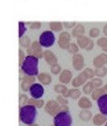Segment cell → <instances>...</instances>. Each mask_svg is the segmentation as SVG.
Instances as JSON below:
<instances>
[{
    "mask_svg": "<svg viewBox=\"0 0 107 126\" xmlns=\"http://www.w3.org/2000/svg\"><path fill=\"white\" fill-rule=\"evenodd\" d=\"M21 70L23 74L29 76H37L39 75V59L34 55H27L21 64Z\"/></svg>",
    "mask_w": 107,
    "mask_h": 126,
    "instance_id": "cell-1",
    "label": "cell"
},
{
    "mask_svg": "<svg viewBox=\"0 0 107 126\" xmlns=\"http://www.w3.org/2000/svg\"><path fill=\"white\" fill-rule=\"evenodd\" d=\"M36 117H37V110L34 105L26 104L20 108V120L26 125L33 124L36 120Z\"/></svg>",
    "mask_w": 107,
    "mask_h": 126,
    "instance_id": "cell-2",
    "label": "cell"
},
{
    "mask_svg": "<svg viewBox=\"0 0 107 126\" xmlns=\"http://www.w3.org/2000/svg\"><path fill=\"white\" fill-rule=\"evenodd\" d=\"M54 125L55 126H71L72 125V117L67 112H58L55 117H54Z\"/></svg>",
    "mask_w": 107,
    "mask_h": 126,
    "instance_id": "cell-3",
    "label": "cell"
},
{
    "mask_svg": "<svg viewBox=\"0 0 107 126\" xmlns=\"http://www.w3.org/2000/svg\"><path fill=\"white\" fill-rule=\"evenodd\" d=\"M55 34H54L53 31H45L43 32L42 34L40 35V39H39V42L42 47H51V46L55 43Z\"/></svg>",
    "mask_w": 107,
    "mask_h": 126,
    "instance_id": "cell-4",
    "label": "cell"
},
{
    "mask_svg": "<svg viewBox=\"0 0 107 126\" xmlns=\"http://www.w3.org/2000/svg\"><path fill=\"white\" fill-rule=\"evenodd\" d=\"M44 110L49 116L55 117V116L59 112V104L57 103V100L50 99V100H48V102L44 104Z\"/></svg>",
    "mask_w": 107,
    "mask_h": 126,
    "instance_id": "cell-5",
    "label": "cell"
},
{
    "mask_svg": "<svg viewBox=\"0 0 107 126\" xmlns=\"http://www.w3.org/2000/svg\"><path fill=\"white\" fill-rule=\"evenodd\" d=\"M70 42H71V34L67 33V32H61V34L58 36V41H57L59 48L61 49H67Z\"/></svg>",
    "mask_w": 107,
    "mask_h": 126,
    "instance_id": "cell-6",
    "label": "cell"
},
{
    "mask_svg": "<svg viewBox=\"0 0 107 126\" xmlns=\"http://www.w3.org/2000/svg\"><path fill=\"white\" fill-rule=\"evenodd\" d=\"M29 92L31 94V98H36L40 99L42 98V96L44 94V89H43V85L42 84H37V83H33L29 88Z\"/></svg>",
    "mask_w": 107,
    "mask_h": 126,
    "instance_id": "cell-7",
    "label": "cell"
},
{
    "mask_svg": "<svg viewBox=\"0 0 107 126\" xmlns=\"http://www.w3.org/2000/svg\"><path fill=\"white\" fill-rule=\"evenodd\" d=\"M72 67L75 68L77 71H81L84 69V56L79 53L73 54L72 56Z\"/></svg>",
    "mask_w": 107,
    "mask_h": 126,
    "instance_id": "cell-8",
    "label": "cell"
},
{
    "mask_svg": "<svg viewBox=\"0 0 107 126\" xmlns=\"http://www.w3.org/2000/svg\"><path fill=\"white\" fill-rule=\"evenodd\" d=\"M87 81H90V79H89V77H87V75H86V72L81 71L78 76H76L75 78H72L71 84L73 88H79V86L84 85Z\"/></svg>",
    "mask_w": 107,
    "mask_h": 126,
    "instance_id": "cell-9",
    "label": "cell"
},
{
    "mask_svg": "<svg viewBox=\"0 0 107 126\" xmlns=\"http://www.w3.org/2000/svg\"><path fill=\"white\" fill-rule=\"evenodd\" d=\"M30 49L33 50V55L40 60L43 57V50H42V46L40 45V42L34 41L30 43Z\"/></svg>",
    "mask_w": 107,
    "mask_h": 126,
    "instance_id": "cell-10",
    "label": "cell"
},
{
    "mask_svg": "<svg viewBox=\"0 0 107 126\" xmlns=\"http://www.w3.org/2000/svg\"><path fill=\"white\" fill-rule=\"evenodd\" d=\"M97 102H98V109L100 111V113L107 116V94L100 96Z\"/></svg>",
    "mask_w": 107,
    "mask_h": 126,
    "instance_id": "cell-11",
    "label": "cell"
},
{
    "mask_svg": "<svg viewBox=\"0 0 107 126\" xmlns=\"http://www.w3.org/2000/svg\"><path fill=\"white\" fill-rule=\"evenodd\" d=\"M72 81V72L69 69L62 70L59 72V82L62 84H69Z\"/></svg>",
    "mask_w": 107,
    "mask_h": 126,
    "instance_id": "cell-12",
    "label": "cell"
},
{
    "mask_svg": "<svg viewBox=\"0 0 107 126\" xmlns=\"http://www.w3.org/2000/svg\"><path fill=\"white\" fill-rule=\"evenodd\" d=\"M106 64H107V53L98 55V56L93 60V67L94 68L104 67V65H106Z\"/></svg>",
    "mask_w": 107,
    "mask_h": 126,
    "instance_id": "cell-13",
    "label": "cell"
},
{
    "mask_svg": "<svg viewBox=\"0 0 107 126\" xmlns=\"http://www.w3.org/2000/svg\"><path fill=\"white\" fill-rule=\"evenodd\" d=\"M43 59L45 60V62L49 65H53L55 63H57V56L54 54L51 50H45L43 51Z\"/></svg>",
    "mask_w": 107,
    "mask_h": 126,
    "instance_id": "cell-14",
    "label": "cell"
},
{
    "mask_svg": "<svg viewBox=\"0 0 107 126\" xmlns=\"http://www.w3.org/2000/svg\"><path fill=\"white\" fill-rule=\"evenodd\" d=\"M37 79L43 85H49V84H51V82H53L51 75H49L48 72H41V74H39L37 75Z\"/></svg>",
    "mask_w": 107,
    "mask_h": 126,
    "instance_id": "cell-15",
    "label": "cell"
},
{
    "mask_svg": "<svg viewBox=\"0 0 107 126\" xmlns=\"http://www.w3.org/2000/svg\"><path fill=\"white\" fill-rule=\"evenodd\" d=\"M92 120H93V124L97 126H103L105 123L107 122V116L103 114V113H98V114H94L92 117Z\"/></svg>",
    "mask_w": 107,
    "mask_h": 126,
    "instance_id": "cell-16",
    "label": "cell"
},
{
    "mask_svg": "<svg viewBox=\"0 0 107 126\" xmlns=\"http://www.w3.org/2000/svg\"><path fill=\"white\" fill-rule=\"evenodd\" d=\"M54 91H55L56 94H62L63 97H65V98L69 97V89H67V85H64V84H57V85H55L54 86Z\"/></svg>",
    "mask_w": 107,
    "mask_h": 126,
    "instance_id": "cell-17",
    "label": "cell"
},
{
    "mask_svg": "<svg viewBox=\"0 0 107 126\" xmlns=\"http://www.w3.org/2000/svg\"><path fill=\"white\" fill-rule=\"evenodd\" d=\"M73 37H78L80 35H85V27L81 23H76V26L72 28V34Z\"/></svg>",
    "mask_w": 107,
    "mask_h": 126,
    "instance_id": "cell-18",
    "label": "cell"
},
{
    "mask_svg": "<svg viewBox=\"0 0 107 126\" xmlns=\"http://www.w3.org/2000/svg\"><path fill=\"white\" fill-rule=\"evenodd\" d=\"M92 117H93V114L89 109H84L79 112V118L81 122H90L92 119Z\"/></svg>",
    "mask_w": 107,
    "mask_h": 126,
    "instance_id": "cell-19",
    "label": "cell"
},
{
    "mask_svg": "<svg viewBox=\"0 0 107 126\" xmlns=\"http://www.w3.org/2000/svg\"><path fill=\"white\" fill-rule=\"evenodd\" d=\"M78 106L81 110H84V109H89L90 110L92 108V103H91V100L87 97H80L79 100H78Z\"/></svg>",
    "mask_w": 107,
    "mask_h": 126,
    "instance_id": "cell-20",
    "label": "cell"
},
{
    "mask_svg": "<svg viewBox=\"0 0 107 126\" xmlns=\"http://www.w3.org/2000/svg\"><path fill=\"white\" fill-rule=\"evenodd\" d=\"M28 104L30 105H34L36 109H41V108H44V104L45 102L42 100V99H36V98H29L28 99Z\"/></svg>",
    "mask_w": 107,
    "mask_h": 126,
    "instance_id": "cell-21",
    "label": "cell"
},
{
    "mask_svg": "<svg viewBox=\"0 0 107 126\" xmlns=\"http://www.w3.org/2000/svg\"><path fill=\"white\" fill-rule=\"evenodd\" d=\"M90 39H91V37H87V36H85V35L78 36V37H77V45H78V47L85 49V47H86V45H87V42H89Z\"/></svg>",
    "mask_w": 107,
    "mask_h": 126,
    "instance_id": "cell-22",
    "label": "cell"
},
{
    "mask_svg": "<svg viewBox=\"0 0 107 126\" xmlns=\"http://www.w3.org/2000/svg\"><path fill=\"white\" fill-rule=\"evenodd\" d=\"M49 28H50V31H53V32H62L63 23L59 22V21H51L49 23Z\"/></svg>",
    "mask_w": 107,
    "mask_h": 126,
    "instance_id": "cell-23",
    "label": "cell"
},
{
    "mask_svg": "<svg viewBox=\"0 0 107 126\" xmlns=\"http://www.w3.org/2000/svg\"><path fill=\"white\" fill-rule=\"evenodd\" d=\"M107 75V68L104 65V67H100V68H95L94 70V76L95 77H99V78H103Z\"/></svg>",
    "mask_w": 107,
    "mask_h": 126,
    "instance_id": "cell-24",
    "label": "cell"
},
{
    "mask_svg": "<svg viewBox=\"0 0 107 126\" xmlns=\"http://www.w3.org/2000/svg\"><path fill=\"white\" fill-rule=\"evenodd\" d=\"M93 90H94V86L91 83V81H87L83 85V92H84V94H91L93 92Z\"/></svg>",
    "mask_w": 107,
    "mask_h": 126,
    "instance_id": "cell-25",
    "label": "cell"
},
{
    "mask_svg": "<svg viewBox=\"0 0 107 126\" xmlns=\"http://www.w3.org/2000/svg\"><path fill=\"white\" fill-rule=\"evenodd\" d=\"M81 96V91L78 88H73L71 90H69V97L72 99H79Z\"/></svg>",
    "mask_w": 107,
    "mask_h": 126,
    "instance_id": "cell-26",
    "label": "cell"
},
{
    "mask_svg": "<svg viewBox=\"0 0 107 126\" xmlns=\"http://www.w3.org/2000/svg\"><path fill=\"white\" fill-rule=\"evenodd\" d=\"M103 94H105V90H104V88L101 86V88H98V89H94L93 92L91 94V96H92L93 100H98L99 97L103 96Z\"/></svg>",
    "mask_w": 107,
    "mask_h": 126,
    "instance_id": "cell-27",
    "label": "cell"
},
{
    "mask_svg": "<svg viewBox=\"0 0 107 126\" xmlns=\"http://www.w3.org/2000/svg\"><path fill=\"white\" fill-rule=\"evenodd\" d=\"M97 45H98L105 53H107V37L106 36H105V37H99L98 41H97Z\"/></svg>",
    "mask_w": 107,
    "mask_h": 126,
    "instance_id": "cell-28",
    "label": "cell"
},
{
    "mask_svg": "<svg viewBox=\"0 0 107 126\" xmlns=\"http://www.w3.org/2000/svg\"><path fill=\"white\" fill-rule=\"evenodd\" d=\"M20 46L22 47V48H28V47H30V39L28 37V36H21L20 37Z\"/></svg>",
    "mask_w": 107,
    "mask_h": 126,
    "instance_id": "cell-29",
    "label": "cell"
},
{
    "mask_svg": "<svg viewBox=\"0 0 107 126\" xmlns=\"http://www.w3.org/2000/svg\"><path fill=\"white\" fill-rule=\"evenodd\" d=\"M67 51L70 53V54H77L78 51H79V47H78V45L77 43H75V42H70V45H69V48H67Z\"/></svg>",
    "mask_w": 107,
    "mask_h": 126,
    "instance_id": "cell-30",
    "label": "cell"
},
{
    "mask_svg": "<svg viewBox=\"0 0 107 126\" xmlns=\"http://www.w3.org/2000/svg\"><path fill=\"white\" fill-rule=\"evenodd\" d=\"M91 81V83L93 84V86H94V89H98V88H101L103 86V79L101 78H99V77H93L92 79H90Z\"/></svg>",
    "mask_w": 107,
    "mask_h": 126,
    "instance_id": "cell-31",
    "label": "cell"
},
{
    "mask_svg": "<svg viewBox=\"0 0 107 126\" xmlns=\"http://www.w3.org/2000/svg\"><path fill=\"white\" fill-rule=\"evenodd\" d=\"M50 71H51L53 75H59V72L62 71V68L58 63H55L53 65H50Z\"/></svg>",
    "mask_w": 107,
    "mask_h": 126,
    "instance_id": "cell-32",
    "label": "cell"
},
{
    "mask_svg": "<svg viewBox=\"0 0 107 126\" xmlns=\"http://www.w3.org/2000/svg\"><path fill=\"white\" fill-rule=\"evenodd\" d=\"M89 34H90V37H92V39H95V37H99L100 36V29L97 27H93V28H91L89 32Z\"/></svg>",
    "mask_w": 107,
    "mask_h": 126,
    "instance_id": "cell-33",
    "label": "cell"
},
{
    "mask_svg": "<svg viewBox=\"0 0 107 126\" xmlns=\"http://www.w3.org/2000/svg\"><path fill=\"white\" fill-rule=\"evenodd\" d=\"M28 97H27V94H21L19 96V104H20V106H23V105H26L28 104Z\"/></svg>",
    "mask_w": 107,
    "mask_h": 126,
    "instance_id": "cell-34",
    "label": "cell"
},
{
    "mask_svg": "<svg viewBox=\"0 0 107 126\" xmlns=\"http://www.w3.org/2000/svg\"><path fill=\"white\" fill-rule=\"evenodd\" d=\"M56 100H57V103L59 104V105H63V104H67L69 102H67V99L65 98V97H63L62 94H58L57 98H56Z\"/></svg>",
    "mask_w": 107,
    "mask_h": 126,
    "instance_id": "cell-35",
    "label": "cell"
},
{
    "mask_svg": "<svg viewBox=\"0 0 107 126\" xmlns=\"http://www.w3.org/2000/svg\"><path fill=\"white\" fill-rule=\"evenodd\" d=\"M25 57H26V56H25V51L22 50V48H20V49H19V65H20V67H21Z\"/></svg>",
    "mask_w": 107,
    "mask_h": 126,
    "instance_id": "cell-36",
    "label": "cell"
},
{
    "mask_svg": "<svg viewBox=\"0 0 107 126\" xmlns=\"http://www.w3.org/2000/svg\"><path fill=\"white\" fill-rule=\"evenodd\" d=\"M19 37H21V36H23V33L26 32V25L23 22H19Z\"/></svg>",
    "mask_w": 107,
    "mask_h": 126,
    "instance_id": "cell-37",
    "label": "cell"
},
{
    "mask_svg": "<svg viewBox=\"0 0 107 126\" xmlns=\"http://www.w3.org/2000/svg\"><path fill=\"white\" fill-rule=\"evenodd\" d=\"M84 71L86 72V75H87V77H89V79H92V78L94 77L93 69H91V68H86V69H84Z\"/></svg>",
    "mask_w": 107,
    "mask_h": 126,
    "instance_id": "cell-38",
    "label": "cell"
},
{
    "mask_svg": "<svg viewBox=\"0 0 107 126\" xmlns=\"http://www.w3.org/2000/svg\"><path fill=\"white\" fill-rule=\"evenodd\" d=\"M30 83H28V82H25V81H21V89H22V91H28L29 90V88H30Z\"/></svg>",
    "mask_w": 107,
    "mask_h": 126,
    "instance_id": "cell-39",
    "label": "cell"
},
{
    "mask_svg": "<svg viewBox=\"0 0 107 126\" xmlns=\"http://www.w3.org/2000/svg\"><path fill=\"white\" fill-rule=\"evenodd\" d=\"M41 26H42L41 22H37V21H36V22H30L29 23V28H30V29H40Z\"/></svg>",
    "mask_w": 107,
    "mask_h": 126,
    "instance_id": "cell-40",
    "label": "cell"
},
{
    "mask_svg": "<svg viewBox=\"0 0 107 126\" xmlns=\"http://www.w3.org/2000/svg\"><path fill=\"white\" fill-rule=\"evenodd\" d=\"M94 47V41L92 40V39H90L89 42H87V45H86V47H85V49L87 50V51H90V50H92Z\"/></svg>",
    "mask_w": 107,
    "mask_h": 126,
    "instance_id": "cell-41",
    "label": "cell"
},
{
    "mask_svg": "<svg viewBox=\"0 0 107 126\" xmlns=\"http://www.w3.org/2000/svg\"><path fill=\"white\" fill-rule=\"evenodd\" d=\"M76 26L75 22H63V27H65L67 29H70V28H73Z\"/></svg>",
    "mask_w": 107,
    "mask_h": 126,
    "instance_id": "cell-42",
    "label": "cell"
},
{
    "mask_svg": "<svg viewBox=\"0 0 107 126\" xmlns=\"http://www.w3.org/2000/svg\"><path fill=\"white\" fill-rule=\"evenodd\" d=\"M67 111H69V106H67V104L59 105V112H67Z\"/></svg>",
    "mask_w": 107,
    "mask_h": 126,
    "instance_id": "cell-43",
    "label": "cell"
},
{
    "mask_svg": "<svg viewBox=\"0 0 107 126\" xmlns=\"http://www.w3.org/2000/svg\"><path fill=\"white\" fill-rule=\"evenodd\" d=\"M104 34H105V36L107 37V23L104 26Z\"/></svg>",
    "mask_w": 107,
    "mask_h": 126,
    "instance_id": "cell-44",
    "label": "cell"
},
{
    "mask_svg": "<svg viewBox=\"0 0 107 126\" xmlns=\"http://www.w3.org/2000/svg\"><path fill=\"white\" fill-rule=\"evenodd\" d=\"M103 88H104V90H105V94H107V84H105Z\"/></svg>",
    "mask_w": 107,
    "mask_h": 126,
    "instance_id": "cell-45",
    "label": "cell"
},
{
    "mask_svg": "<svg viewBox=\"0 0 107 126\" xmlns=\"http://www.w3.org/2000/svg\"><path fill=\"white\" fill-rule=\"evenodd\" d=\"M27 126H39V125L35 124V123H33V124H29V125H27Z\"/></svg>",
    "mask_w": 107,
    "mask_h": 126,
    "instance_id": "cell-46",
    "label": "cell"
},
{
    "mask_svg": "<svg viewBox=\"0 0 107 126\" xmlns=\"http://www.w3.org/2000/svg\"><path fill=\"white\" fill-rule=\"evenodd\" d=\"M104 125H105V126H107V122H106V123H105V124H104Z\"/></svg>",
    "mask_w": 107,
    "mask_h": 126,
    "instance_id": "cell-47",
    "label": "cell"
},
{
    "mask_svg": "<svg viewBox=\"0 0 107 126\" xmlns=\"http://www.w3.org/2000/svg\"><path fill=\"white\" fill-rule=\"evenodd\" d=\"M51 126H55V125H51Z\"/></svg>",
    "mask_w": 107,
    "mask_h": 126,
    "instance_id": "cell-48",
    "label": "cell"
}]
</instances>
